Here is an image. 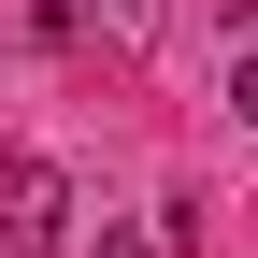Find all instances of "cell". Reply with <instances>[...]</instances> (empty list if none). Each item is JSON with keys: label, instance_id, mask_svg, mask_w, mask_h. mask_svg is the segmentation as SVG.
<instances>
[{"label": "cell", "instance_id": "cell-1", "mask_svg": "<svg viewBox=\"0 0 258 258\" xmlns=\"http://www.w3.org/2000/svg\"><path fill=\"white\" fill-rule=\"evenodd\" d=\"M72 244V172L57 158H0V258H57Z\"/></svg>", "mask_w": 258, "mask_h": 258}, {"label": "cell", "instance_id": "cell-3", "mask_svg": "<svg viewBox=\"0 0 258 258\" xmlns=\"http://www.w3.org/2000/svg\"><path fill=\"white\" fill-rule=\"evenodd\" d=\"M86 258H158V230H129V215H101V244Z\"/></svg>", "mask_w": 258, "mask_h": 258}, {"label": "cell", "instance_id": "cell-2", "mask_svg": "<svg viewBox=\"0 0 258 258\" xmlns=\"http://www.w3.org/2000/svg\"><path fill=\"white\" fill-rule=\"evenodd\" d=\"M72 29H86V43H115V57H144L158 29H172V0H72Z\"/></svg>", "mask_w": 258, "mask_h": 258}, {"label": "cell", "instance_id": "cell-4", "mask_svg": "<svg viewBox=\"0 0 258 258\" xmlns=\"http://www.w3.org/2000/svg\"><path fill=\"white\" fill-rule=\"evenodd\" d=\"M230 115H244V129H258V57H244V72H230Z\"/></svg>", "mask_w": 258, "mask_h": 258}]
</instances>
